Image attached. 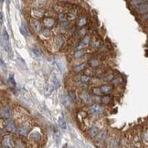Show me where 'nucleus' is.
<instances>
[{"label":"nucleus","mask_w":148,"mask_h":148,"mask_svg":"<svg viewBox=\"0 0 148 148\" xmlns=\"http://www.w3.org/2000/svg\"><path fill=\"white\" fill-rule=\"evenodd\" d=\"M99 133V130L96 127H92L88 131V134L90 135V137H95Z\"/></svg>","instance_id":"nucleus-5"},{"label":"nucleus","mask_w":148,"mask_h":148,"mask_svg":"<svg viewBox=\"0 0 148 148\" xmlns=\"http://www.w3.org/2000/svg\"><path fill=\"white\" fill-rule=\"evenodd\" d=\"M102 102H103V103H110V97L109 96H105V97H103V99H102Z\"/></svg>","instance_id":"nucleus-18"},{"label":"nucleus","mask_w":148,"mask_h":148,"mask_svg":"<svg viewBox=\"0 0 148 148\" xmlns=\"http://www.w3.org/2000/svg\"><path fill=\"white\" fill-rule=\"evenodd\" d=\"M146 1H147V0H132L131 4H132V5H133V6H135V5L144 4V2H145V3H146Z\"/></svg>","instance_id":"nucleus-14"},{"label":"nucleus","mask_w":148,"mask_h":148,"mask_svg":"<svg viewBox=\"0 0 148 148\" xmlns=\"http://www.w3.org/2000/svg\"><path fill=\"white\" fill-rule=\"evenodd\" d=\"M1 115L4 118H9L10 115H11V111H10L9 108L7 106L4 107L3 109H2V111H1Z\"/></svg>","instance_id":"nucleus-3"},{"label":"nucleus","mask_w":148,"mask_h":148,"mask_svg":"<svg viewBox=\"0 0 148 148\" xmlns=\"http://www.w3.org/2000/svg\"><path fill=\"white\" fill-rule=\"evenodd\" d=\"M61 102H62V103L64 104L65 106L69 107L70 104H71V99L69 96H67V95H63V96H62V99H61Z\"/></svg>","instance_id":"nucleus-6"},{"label":"nucleus","mask_w":148,"mask_h":148,"mask_svg":"<svg viewBox=\"0 0 148 148\" xmlns=\"http://www.w3.org/2000/svg\"><path fill=\"white\" fill-rule=\"evenodd\" d=\"M2 36H3L4 41L6 42V43L9 42V36H8V33H7V29H3V33H2Z\"/></svg>","instance_id":"nucleus-10"},{"label":"nucleus","mask_w":148,"mask_h":148,"mask_svg":"<svg viewBox=\"0 0 148 148\" xmlns=\"http://www.w3.org/2000/svg\"><path fill=\"white\" fill-rule=\"evenodd\" d=\"M112 89H113L112 86L104 85V86H103V87L101 88V91H102V92H104V93H108V92H110V91L112 90Z\"/></svg>","instance_id":"nucleus-11"},{"label":"nucleus","mask_w":148,"mask_h":148,"mask_svg":"<svg viewBox=\"0 0 148 148\" xmlns=\"http://www.w3.org/2000/svg\"><path fill=\"white\" fill-rule=\"evenodd\" d=\"M85 23H86V18L85 17H82V18H81L80 19V21H79V26H83V25H85Z\"/></svg>","instance_id":"nucleus-17"},{"label":"nucleus","mask_w":148,"mask_h":148,"mask_svg":"<svg viewBox=\"0 0 148 148\" xmlns=\"http://www.w3.org/2000/svg\"><path fill=\"white\" fill-rule=\"evenodd\" d=\"M29 131V128L28 126H22L18 129V133L21 135H26Z\"/></svg>","instance_id":"nucleus-8"},{"label":"nucleus","mask_w":148,"mask_h":148,"mask_svg":"<svg viewBox=\"0 0 148 148\" xmlns=\"http://www.w3.org/2000/svg\"><path fill=\"white\" fill-rule=\"evenodd\" d=\"M3 21H4L3 13H2V12H0V23H1V24H3Z\"/></svg>","instance_id":"nucleus-20"},{"label":"nucleus","mask_w":148,"mask_h":148,"mask_svg":"<svg viewBox=\"0 0 148 148\" xmlns=\"http://www.w3.org/2000/svg\"><path fill=\"white\" fill-rule=\"evenodd\" d=\"M89 80H90L89 77H86V76H82V77H81V81H88Z\"/></svg>","instance_id":"nucleus-19"},{"label":"nucleus","mask_w":148,"mask_h":148,"mask_svg":"<svg viewBox=\"0 0 148 148\" xmlns=\"http://www.w3.org/2000/svg\"><path fill=\"white\" fill-rule=\"evenodd\" d=\"M44 23H45V25L47 27H52L53 24H54V21H53V19H51V18H47V19H45Z\"/></svg>","instance_id":"nucleus-13"},{"label":"nucleus","mask_w":148,"mask_h":148,"mask_svg":"<svg viewBox=\"0 0 148 148\" xmlns=\"http://www.w3.org/2000/svg\"><path fill=\"white\" fill-rule=\"evenodd\" d=\"M147 9H148L147 3L141 4L138 7V12H140V13H146V12H147Z\"/></svg>","instance_id":"nucleus-7"},{"label":"nucleus","mask_w":148,"mask_h":148,"mask_svg":"<svg viewBox=\"0 0 148 148\" xmlns=\"http://www.w3.org/2000/svg\"><path fill=\"white\" fill-rule=\"evenodd\" d=\"M84 68H85V64H82V65H80V66H77V67L74 68V71H82Z\"/></svg>","instance_id":"nucleus-16"},{"label":"nucleus","mask_w":148,"mask_h":148,"mask_svg":"<svg viewBox=\"0 0 148 148\" xmlns=\"http://www.w3.org/2000/svg\"><path fill=\"white\" fill-rule=\"evenodd\" d=\"M51 81H52V83H53V86H54V88L58 87V86H59V81H58V79L55 77L54 75H53V76H52V78H51Z\"/></svg>","instance_id":"nucleus-15"},{"label":"nucleus","mask_w":148,"mask_h":148,"mask_svg":"<svg viewBox=\"0 0 148 148\" xmlns=\"http://www.w3.org/2000/svg\"><path fill=\"white\" fill-rule=\"evenodd\" d=\"M7 131H9L11 133H15L16 130V124H15V122H8L7 123Z\"/></svg>","instance_id":"nucleus-4"},{"label":"nucleus","mask_w":148,"mask_h":148,"mask_svg":"<svg viewBox=\"0 0 148 148\" xmlns=\"http://www.w3.org/2000/svg\"><path fill=\"white\" fill-rule=\"evenodd\" d=\"M1 2H2V3H3V2H4V0H1Z\"/></svg>","instance_id":"nucleus-22"},{"label":"nucleus","mask_w":148,"mask_h":148,"mask_svg":"<svg viewBox=\"0 0 148 148\" xmlns=\"http://www.w3.org/2000/svg\"><path fill=\"white\" fill-rule=\"evenodd\" d=\"M59 125L61 126V128L66 130V128H67V126H66V122H65V120L62 116H60V117L59 118Z\"/></svg>","instance_id":"nucleus-12"},{"label":"nucleus","mask_w":148,"mask_h":148,"mask_svg":"<svg viewBox=\"0 0 148 148\" xmlns=\"http://www.w3.org/2000/svg\"><path fill=\"white\" fill-rule=\"evenodd\" d=\"M81 54H82L81 52H77V54L75 55V58H78V57H80V56H81Z\"/></svg>","instance_id":"nucleus-21"},{"label":"nucleus","mask_w":148,"mask_h":148,"mask_svg":"<svg viewBox=\"0 0 148 148\" xmlns=\"http://www.w3.org/2000/svg\"><path fill=\"white\" fill-rule=\"evenodd\" d=\"M90 113H93V114H100V113H103V107L100 106V105L94 104L92 106H90Z\"/></svg>","instance_id":"nucleus-1"},{"label":"nucleus","mask_w":148,"mask_h":148,"mask_svg":"<svg viewBox=\"0 0 148 148\" xmlns=\"http://www.w3.org/2000/svg\"><path fill=\"white\" fill-rule=\"evenodd\" d=\"M41 1H42V2H44V1H46V0H41Z\"/></svg>","instance_id":"nucleus-23"},{"label":"nucleus","mask_w":148,"mask_h":148,"mask_svg":"<svg viewBox=\"0 0 148 148\" xmlns=\"http://www.w3.org/2000/svg\"><path fill=\"white\" fill-rule=\"evenodd\" d=\"M3 145L7 148H12L13 147V141L10 136H6L3 140Z\"/></svg>","instance_id":"nucleus-2"},{"label":"nucleus","mask_w":148,"mask_h":148,"mask_svg":"<svg viewBox=\"0 0 148 148\" xmlns=\"http://www.w3.org/2000/svg\"><path fill=\"white\" fill-rule=\"evenodd\" d=\"M97 136V139L96 141L97 142H103L104 139L106 138V132H102L100 133V134L98 133V134L96 135Z\"/></svg>","instance_id":"nucleus-9"}]
</instances>
